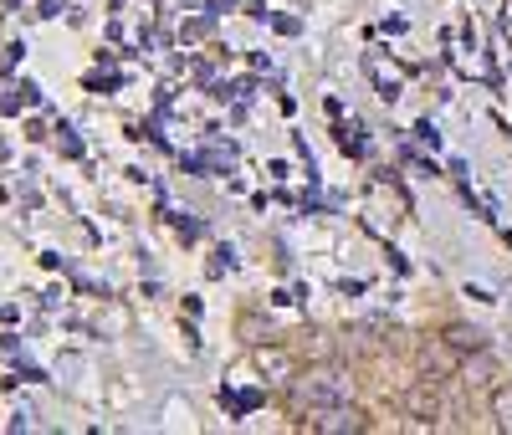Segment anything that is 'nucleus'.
I'll list each match as a JSON object with an SVG mask.
<instances>
[{
    "label": "nucleus",
    "instance_id": "4",
    "mask_svg": "<svg viewBox=\"0 0 512 435\" xmlns=\"http://www.w3.org/2000/svg\"><path fill=\"white\" fill-rule=\"evenodd\" d=\"M251 364H256V374L272 379V384H282V379H292V374H297V359L287 354V348H256Z\"/></svg>",
    "mask_w": 512,
    "mask_h": 435
},
{
    "label": "nucleus",
    "instance_id": "1",
    "mask_svg": "<svg viewBox=\"0 0 512 435\" xmlns=\"http://www.w3.org/2000/svg\"><path fill=\"white\" fill-rule=\"evenodd\" d=\"M349 389H354V379L344 374V369H313L303 384H297V410H323V405H344L349 400Z\"/></svg>",
    "mask_w": 512,
    "mask_h": 435
},
{
    "label": "nucleus",
    "instance_id": "6",
    "mask_svg": "<svg viewBox=\"0 0 512 435\" xmlns=\"http://www.w3.org/2000/svg\"><path fill=\"white\" fill-rule=\"evenodd\" d=\"M446 343L456 348V354L466 359V354H477V348H487V338H482V328H466V323H456V328H446Z\"/></svg>",
    "mask_w": 512,
    "mask_h": 435
},
{
    "label": "nucleus",
    "instance_id": "7",
    "mask_svg": "<svg viewBox=\"0 0 512 435\" xmlns=\"http://www.w3.org/2000/svg\"><path fill=\"white\" fill-rule=\"evenodd\" d=\"M492 420L512 430V389H492Z\"/></svg>",
    "mask_w": 512,
    "mask_h": 435
},
{
    "label": "nucleus",
    "instance_id": "2",
    "mask_svg": "<svg viewBox=\"0 0 512 435\" xmlns=\"http://www.w3.org/2000/svg\"><path fill=\"white\" fill-rule=\"evenodd\" d=\"M313 430H323V435H359V430H369V415L359 410V405H323V410H313V420H308Z\"/></svg>",
    "mask_w": 512,
    "mask_h": 435
},
{
    "label": "nucleus",
    "instance_id": "5",
    "mask_svg": "<svg viewBox=\"0 0 512 435\" xmlns=\"http://www.w3.org/2000/svg\"><path fill=\"white\" fill-rule=\"evenodd\" d=\"M420 369L431 374V379H446V374H456V369H461V354L441 338V343H431V348H420Z\"/></svg>",
    "mask_w": 512,
    "mask_h": 435
},
{
    "label": "nucleus",
    "instance_id": "3",
    "mask_svg": "<svg viewBox=\"0 0 512 435\" xmlns=\"http://www.w3.org/2000/svg\"><path fill=\"white\" fill-rule=\"evenodd\" d=\"M405 415L420 420V425H436V420H441V395H436L431 379H420V384L405 389Z\"/></svg>",
    "mask_w": 512,
    "mask_h": 435
}]
</instances>
